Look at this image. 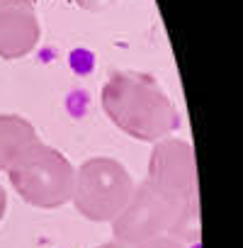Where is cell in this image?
I'll return each instance as SVG.
<instances>
[{
	"mask_svg": "<svg viewBox=\"0 0 243 248\" xmlns=\"http://www.w3.org/2000/svg\"><path fill=\"white\" fill-rule=\"evenodd\" d=\"M102 105L119 129L141 141H158L180 124L173 102L149 76H112L105 85Z\"/></svg>",
	"mask_w": 243,
	"mask_h": 248,
	"instance_id": "cell-1",
	"label": "cell"
},
{
	"mask_svg": "<svg viewBox=\"0 0 243 248\" xmlns=\"http://www.w3.org/2000/svg\"><path fill=\"white\" fill-rule=\"evenodd\" d=\"M199 226V204H182L166 195L149 180L134 190L127 209L114 219V236L119 243L134 246L161 233L195 238Z\"/></svg>",
	"mask_w": 243,
	"mask_h": 248,
	"instance_id": "cell-2",
	"label": "cell"
},
{
	"mask_svg": "<svg viewBox=\"0 0 243 248\" xmlns=\"http://www.w3.org/2000/svg\"><path fill=\"white\" fill-rule=\"evenodd\" d=\"M10 180L22 200L34 207L54 209L71 200L76 170L51 146L37 141L8 168Z\"/></svg>",
	"mask_w": 243,
	"mask_h": 248,
	"instance_id": "cell-3",
	"label": "cell"
},
{
	"mask_svg": "<svg viewBox=\"0 0 243 248\" xmlns=\"http://www.w3.org/2000/svg\"><path fill=\"white\" fill-rule=\"evenodd\" d=\"M134 183L127 168L114 158H90L73 180V202L78 212L92 221H114L127 209Z\"/></svg>",
	"mask_w": 243,
	"mask_h": 248,
	"instance_id": "cell-4",
	"label": "cell"
},
{
	"mask_svg": "<svg viewBox=\"0 0 243 248\" xmlns=\"http://www.w3.org/2000/svg\"><path fill=\"white\" fill-rule=\"evenodd\" d=\"M149 183L182 204H197V170L185 141H161L151 154Z\"/></svg>",
	"mask_w": 243,
	"mask_h": 248,
	"instance_id": "cell-5",
	"label": "cell"
},
{
	"mask_svg": "<svg viewBox=\"0 0 243 248\" xmlns=\"http://www.w3.org/2000/svg\"><path fill=\"white\" fill-rule=\"evenodd\" d=\"M32 124L15 114H0V170H8L22 151L37 144Z\"/></svg>",
	"mask_w": 243,
	"mask_h": 248,
	"instance_id": "cell-6",
	"label": "cell"
},
{
	"mask_svg": "<svg viewBox=\"0 0 243 248\" xmlns=\"http://www.w3.org/2000/svg\"><path fill=\"white\" fill-rule=\"evenodd\" d=\"M88 107H90V95L85 90H73L66 97V109L71 112V117H85Z\"/></svg>",
	"mask_w": 243,
	"mask_h": 248,
	"instance_id": "cell-7",
	"label": "cell"
},
{
	"mask_svg": "<svg viewBox=\"0 0 243 248\" xmlns=\"http://www.w3.org/2000/svg\"><path fill=\"white\" fill-rule=\"evenodd\" d=\"M71 68H73L78 76H88V73L95 68V59H92V54L85 51V49H76V51L71 54Z\"/></svg>",
	"mask_w": 243,
	"mask_h": 248,
	"instance_id": "cell-8",
	"label": "cell"
},
{
	"mask_svg": "<svg viewBox=\"0 0 243 248\" xmlns=\"http://www.w3.org/2000/svg\"><path fill=\"white\" fill-rule=\"evenodd\" d=\"M129 248H132V246H129ZM134 248H182V243H180V241H175V238L156 236V238H149V241L134 243Z\"/></svg>",
	"mask_w": 243,
	"mask_h": 248,
	"instance_id": "cell-9",
	"label": "cell"
},
{
	"mask_svg": "<svg viewBox=\"0 0 243 248\" xmlns=\"http://www.w3.org/2000/svg\"><path fill=\"white\" fill-rule=\"evenodd\" d=\"M5 217V192H3V187H0V219Z\"/></svg>",
	"mask_w": 243,
	"mask_h": 248,
	"instance_id": "cell-10",
	"label": "cell"
},
{
	"mask_svg": "<svg viewBox=\"0 0 243 248\" xmlns=\"http://www.w3.org/2000/svg\"><path fill=\"white\" fill-rule=\"evenodd\" d=\"M102 248H129V246H124V243H107V246H102Z\"/></svg>",
	"mask_w": 243,
	"mask_h": 248,
	"instance_id": "cell-11",
	"label": "cell"
}]
</instances>
